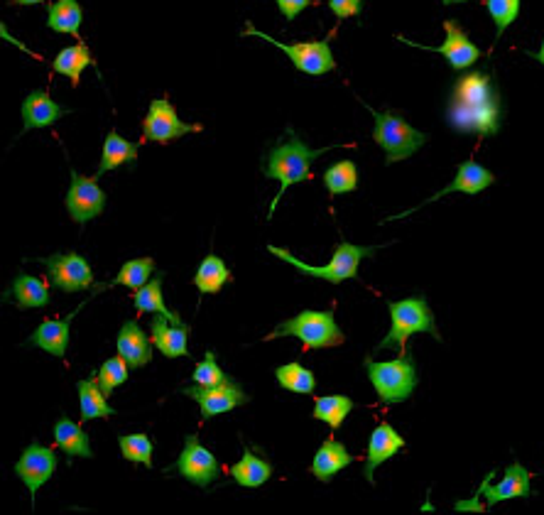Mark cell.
Returning a JSON list of instances; mask_svg holds the SVG:
<instances>
[{
	"label": "cell",
	"instance_id": "603a6c76",
	"mask_svg": "<svg viewBox=\"0 0 544 515\" xmlns=\"http://www.w3.org/2000/svg\"><path fill=\"white\" fill-rule=\"evenodd\" d=\"M116 346H118V354L123 356L125 361L130 363V368H143L148 366V363L152 361V349H150V341H148V334L140 329L138 322H125L121 327V332H118V339H116Z\"/></svg>",
	"mask_w": 544,
	"mask_h": 515
},
{
	"label": "cell",
	"instance_id": "ac0fdd59",
	"mask_svg": "<svg viewBox=\"0 0 544 515\" xmlns=\"http://www.w3.org/2000/svg\"><path fill=\"white\" fill-rule=\"evenodd\" d=\"M402 449H405V437L397 435L393 425L380 422L371 432V439H368L366 466H363V476H366L368 484H375V469L388 462V459H393L395 454H400Z\"/></svg>",
	"mask_w": 544,
	"mask_h": 515
},
{
	"label": "cell",
	"instance_id": "d4e9b609",
	"mask_svg": "<svg viewBox=\"0 0 544 515\" xmlns=\"http://www.w3.org/2000/svg\"><path fill=\"white\" fill-rule=\"evenodd\" d=\"M54 442H57V447L62 449V452H67L69 459L94 457L89 435L81 430V425H76V422L69 420V417H59V420L54 422Z\"/></svg>",
	"mask_w": 544,
	"mask_h": 515
},
{
	"label": "cell",
	"instance_id": "cb8c5ba5",
	"mask_svg": "<svg viewBox=\"0 0 544 515\" xmlns=\"http://www.w3.org/2000/svg\"><path fill=\"white\" fill-rule=\"evenodd\" d=\"M138 150H140L138 143H130L123 135H118L116 130H111V133L106 135V140H103L101 162L94 177H103L106 172L118 170V167L123 165H135V162H138Z\"/></svg>",
	"mask_w": 544,
	"mask_h": 515
},
{
	"label": "cell",
	"instance_id": "2e32d148",
	"mask_svg": "<svg viewBox=\"0 0 544 515\" xmlns=\"http://www.w3.org/2000/svg\"><path fill=\"white\" fill-rule=\"evenodd\" d=\"M57 464H59L57 452L50 447H42L40 442H30V447L23 452V457L18 459V464H15V474H18V479L23 481L27 489H30L32 503H35L37 491H40L42 486H45L54 476Z\"/></svg>",
	"mask_w": 544,
	"mask_h": 515
},
{
	"label": "cell",
	"instance_id": "9c48e42d",
	"mask_svg": "<svg viewBox=\"0 0 544 515\" xmlns=\"http://www.w3.org/2000/svg\"><path fill=\"white\" fill-rule=\"evenodd\" d=\"M260 37V40L270 42L277 50H282L290 57V62L295 64L297 72L307 74V77H324V74L334 72L336 59L334 52H331L329 40H314V42H295V45H287V42L275 40V37L265 35V32L255 30L253 23H246V30H243V37Z\"/></svg>",
	"mask_w": 544,
	"mask_h": 515
},
{
	"label": "cell",
	"instance_id": "277c9868",
	"mask_svg": "<svg viewBox=\"0 0 544 515\" xmlns=\"http://www.w3.org/2000/svg\"><path fill=\"white\" fill-rule=\"evenodd\" d=\"M366 371L371 378L375 393H378L383 405H400L412 398L420 376H417V363L407 351H400V356L393 361H373L366 356Z\"/></svg>",
	"mask_w": 544,
	"mask_h": 515
},
{
	"label": "cell",
	"instance_id": "d6986e66",
	"mask_svg": "<svg viewBox=\"0 0 544 515\" xmlns=\"http://www.w3.org/2000/svg\"><path fill=\"white\" fill-rule=\"evenodd\" d=\"M69 113H72V108L59 106V103L54 101L47 91L42 89L30 91L23 101V135L27 133V130L50 128L62 116H69Z\"/></svg>",
	"mask_w": 544,
	"mask_h": 515
},
{
	"label": "cell",
	"instance_id": "ee69618b",
	"mask_svg": "<svg viewBox=\"0 0 544 515\" xmlns=\"http://www.w3.org/2000/svg\"><path fill=\"white\" fill-rule=\"evenodd\" d=\"M50 3V0H10V5H40Z\"/></svg>",
	"mask_w": 544,
	"mask_h": 515
},
{
	"label": "cell",
	"instance_id": "7bdbcfd3",
	"mask_svg": "<svg viewBox=\"0 0 544 515\" xmlns=\"http://www.w3.org/2000/svg\"><path fill=\"white\" fill-rule=\"evenodd\" d=\"M527 57H532L535 59V62H540L542 67H544V40H542V47L537 52H527Z\"/></svg>",
	"mask_w": 544,
	"mask_h": 515
},
{
	"label": "cell",
	"instance_id": "5bb4252c",
	"mask_svg": "<svg viewBox=\"0 0 544 515\" xmlns=\"http://www.w3.org/2000/svg\"><path fill=\"white\" fill-rule=\"evenodd\" d=\"M69 175H72V187H69L64 204H67L69 219L84 226L103 214L106 192L99 187V177H84L76 170H69Z\"/></svg>",
	"mask_w": 544,
	"mask_h": 515
},
{
	"label": "cell",
	"instance_id": "7a4b0ae2",
	"mask_svg": "<svg viewBox=\"0 0 544 515\" xmlns=\"http://www.w3.org/2000/svg\"><path fill=\"white\" fill-rule=\"evenodd\" d=\"M287 135H290V138L277 143L275 148H270L268 155L263 157V165H260V170H263V175L268 177V180L280 182V192H277V197L272 199L268 219H272L282 194H285L292 184L309 180V167H312V162L336 148V145H329V148H319V150L309 148V145L304 143V140L299 138L292 128H287Z\"/></svg>",
	"mask_w": 544,
	"mask_h": 515
},
{
	"label": "cell",
	"instance_id": "ba28073f",
	"mask_svg": "<svg viewBox=\"0 0 544 515\" xmlns=\"http://www.w3.org/2000/svg\"><path fill=\"white\" fill-rule=\"evenodd\" d=\"M495 474H491L483 479L481 489L476 491V496L469 498V501H456V511H488V508L498 506L503 501H513V498H530L532 489L530 481L532 474L525 469L520 462H513L505 469L503 479L498 484H493Z\"/></svg>",
	"mask_w": 544,
	"mask_h": 515
},
{
	"label": "cell",
	"instance_id": "9a60e30c",
	"mask_svg": "<svg viewBox=\"0 0 544 515\" xmlns=\"http://www.w3.org/2000/svg\"><path fill=\"white\" fill-rule=\"evenodd\" d=\"M42 265L50 270V280L57 290L62 292H79L89 290L94 285V270H91L89 260L79 253H54L50 258H37Z\"/></svg>",
	"mask_w": 544,
	"mask_h": 515
},
{
	"label": "cell",
	"instance_id": "4dcf8cb0",
	"mask_svg": "<svg viewBox=\"0 0 544 515\" xmlns=\"http://www.w3.org/2000/svg\"><path fill=\"white\" fill-rule=\"evenodd\" d=\"M86 67H96V62L94 57H91V50L84 45V42H79V45H72V47H64V50L52 59V72L64 74V77L72 79V86H79L81 72H84Z\"/></svg>",
	"mask_w": 544,
	"mask_h": 515
},
{
	"label": "cell",
	"instance_id": "1f68e13d",
	"mask_svg": "<svg viewBox=\"0 0 544 515\" xmlns=\"http://www.w3.org/2000/svg\"><path fill=\"white\" fill-rule=\"evenodd\" d=\"M231 280V270L226 268V263L219 256H206L201 260L197 275H194V285H197L201 295H219L221 287L231 283Z\"/></svg>",
	"mask_w": 544,
	"mask_h": 515
},
{
	"label": "cell",
	"instance_id": "484cf974",
	"mask_svg": "<svg viewBox=\"0 0 544 515\" xmlns=\"http://www.w3.org/2000/svg\"><path fill=\"white\" fill-rule=\"evenodd\" d=\"M81 23H84V10H81L79 0H57V3L47 5V27L59 35H72L81 42Z\"/></svg>",
	"mask_w": 544,
	"mask_h": 515
},
{
	"label": "cell",
	"instance_id": "5b68a950",
	"mask_svg": "<svg viewBox=\"0 0 544 515\" xmlns=\"http://www.w3.org/2000/svg\"><path fill=\"white\" fill-rule=\"evenodd\" d=\"M282 336H295V339L302 341L304 351L331 349V346H341L346 341L344 332H341L334 319V309H324V312L304 309L297 317L277 324L275 332L265 336V341L282 339Z\"/></svg>",
	"mask_w": 544,
	"mask_h": 515
},
{
	"label": "cell",
	"instance_id": "ab89813d",
	"mask_svg": "<svg viewBox=\"0 0 544 515\" xmlns=\"http://www.w3.org/2000/svg\"><path fill=\"white\" fill-rule=\"evenodd\" d=\"M192 378H194V383H197V386L209 388V386H219V383L226 381L228 376L221 371L219 363H216L214 351H206L204 359L197 363V368H194Z\"/></svg>",
	"mask_w": 544,
	"mask_h": 515
},
{
	"label": "cell",
	"instance_id": "7c38bea8",
	"mask_svg": "<svg viewBox=\"0 0 544 515\" xmlns=\"http://www.w3.org/2000/svg\"><path fill=\"white\" fill-rule=\"evenodd\" d=\"M170 469L177 471L182 479H187L189 484L199 486V489H206L209 484H214L221 476V464L204 444L199 442L197 435L184 437V449L179 454V459L174 462Z\"/></svg>",
	"mask_w": 544,
	"mask_h": 515
},
{
	"label": "cell",
	"instance_id": "ffe728a7",
	"mask_svg": "<svg viewBox=\"0 0 544 515\" xmlns=\"http://www.w3.org/2000/svg\"><path fill=\"white\" fill-rule=\"evenodd\" d=\"M84 305L86 302H81V305L76 307L67 319H45V322H42L40 327L30 334V339H27L25 344L40 346V349L47 351V354L62 359V356L67 354L69 332H72V319L76 317V312H81V309H84Z\"/></svg>",
	"mask_w": 544,
	"mask_h": 515
},
{
	"label": "cell",
	"instance_id": "8fae6325",
	"mask_svg": "<svg viewBox=\"0 0 544 515\" xmlns=\"http://www.w3.org/2000/svg\"><path fill=\"white\" fill-rule=\"evenodd\" d=\"M201 130L204 126H199V123L179 121L177 108L172 106L170 99H155L150 101L148 116L143 121V143L150 140V143L167 145L189 133H201Z\"/></svg>",
	"mask_w": 544,
	"mask_h": 515
},
{
	"label": "cell",
	"instance_id": "836d02e7",
	"mask_svg": "<svg viewBox=\"0 0 544 515\" xmlns=\"http://www.w3.org/2000/svg\"><path fill=\"white\" fill-rule=\"evenodd\" d=\"M275 378L282 388L297 395H309L314 388H317V378H314V373L297 361L275 368Z\"/></svg>",
	"mask_w": 544,
	"mask_h": 515
},
{
	"label": "cell",
	"instance_id": "74e56055",
	"mask_svg": "<svg viewBox=\"0 0 544 515\" xmlns=\"http://www.w3.org/2000/svg\"><path fill=\"white\" fill-rule=\"evenodd\" d=\"M128 368H130V363L125 361L121 354L111 356L108 361H103V366L99 368V373H96V378H99V386H101L103 393L108 395V398H111L113 390L128 381Z\"/></svg>",
	"mask_w": 544,
	"mask_h": 515
},
{
	"label": "cell",
	"instance_id": "3957f363",
	"mask_svg": "<svg viewBox=\"0 0 544 515\" xmlns=\"http://www.w3.org/2000/svg\"><path fill=\"white\" fill-rule=\"evenodd\" d=\"M390 309V332L375 346V351L390 349L397 346V351H405V344L410 336L415 334H432L434 339L442 341V334L437 332V319H434L432 307H429L427 297L415 295L400 302H388Z\"/></svg>",
	"mask_w": 544,
	"mask_h": 515
},
{
	"label": "cell",
	"instance_id": "52a82bcc",
	"mask_svg": "<svg viewBox=\"0 0 544 515\" xmlns=\"http://www.w3.org/2000/svg\"><path fill=\"white\" fill-rule=\"evenodd\" d=\"M268 253H272L275 258L285 260V263H290L292 268L299 270L302 275H309V278H322L331 285H341L344 280L358 278V263H361L363 258H371L375 253V248L373 246H353V243L341 241L339 246H336L334 256H331V260L326 265L302 263V260L292 256L287 248L268 246Z\"/></svg>",
	"mask_w": 544,
	"mask_h": 515
},
{
	"label": "cell",
	"instance_id": "6da1fadb",
	"mask_svg": "<svg viewBox=\"0 0 544 515\" xmlns=\"http://www.w3.org/2000/svg\"><path fill=\"white\" fill-rule=\"evenodd\" d=\"M446 121L451 128L478 138L498 135L503 126V99L493 74L469 72L456 79L446 106Z\"/></svg>",
	"mask_w": 544,
	"mask_h": 515
},
{
	"label": "cell",
	"instance_id": "83f0119b",
	"mask_svg": "<svg viewBox=\"0 0 544 515\" xmlns=\"http://www.w3.org/2000/svg\"><path fill=\"white\" fill-rule=\"evenodd\" d=\"M79 390V403H81V422L99 420V417H111L116 415V410L108 405V395L103 393L99 386V378H84V381L76 383Z\"/></svg>",
	"mask_w": 544,
	"mask_h": 515
},
{
	"label": "cell",
	"instance_id": "d6a6232c",
	"mask_svg": "<svg viewBox=\"0 0 544 515\" xmlns=\"http://www.w3.org/2000/svg\"><path fill=\"white\" fill-rule=\"evenodd\" d=\"M353 408H356V403H353L348 395H341V393L322 395V398L314 400L312 417H314V420L326 422L331 430H339V427L344 425L346 417L351 415Z\"/></svg>",
	"mask_w": 544,
	"mask_h": 515
},
{
	"label": "cell",
	"instance_id": "7402d4cb",
	"mask_svg": "<svg viewBox=\"0 0 544 515\" xmlns=\"http://www.w3.org/2000/svg\"><path fill=\"white\" fill-rule=\"evenodd\" d=\"M353 454H348L344 442H336V439H324V444L319 447V452L312 459V474L314 479L329 484L334 481V476L339 471H344L348 464H353Z\"/></svg>",
	"mask_w": 544,
	"mask_h": 515
},
{
	"label": "cell",
	"instance_id": "b9f144b4",
	"mask_svg": "<svg viewBox=\"0 0 544 515\" xmlns=\"http://www.w3.org/2000/svg\"><path fill=\"white\" fill-rule=\"evenodd\" d=\"M275 3H277V8H280L282 18H285L287 23H292V20H295L304 8H309V5H312V0H275Z\"/></svg>",
	"mask_w": 544,
	"mask_h": 515
},
{
	"label": "cell",
	"instance_id": "8d00e7d4",
	"mask_svg": "<svg viewBox=\"0 0 544 515\" xmlns=\"http://www.w3.org/2000/svg\"><path fill=\"white\" fill-rule=\"evenodd\" d=\"M520 3L522 0H483L488 15H491V20L495 23V42H498L500 37H503V32L518 20Z\"/></svg>",
	"mask_w": 544,
	"mask_h": 515
},
{
	"label": "cell",
	"instance_id": "4316f807",
	"mask_svg": "<svg viewBox=\"0 0 544 515\" xmlns=\"http://www.w3.org/2000/svg\"><path fill=\"white\" fill-rule=\"evenodd\" d=\"M162 280H165V273H160V270H157V275L150 280V283H145L143 287H140V290L133 292V305L140 314H145V312L162 314V317H167L174 324H184L182 317H179L177 312H172V309H167L165 300H162Z\"/></svg>",
	"mask_w": 544,
	"mask_h": 515
},
{
	"label": "cell",
	"instance_id": "f6af8a7d",
	"mask_svg": "<svg viewBox=\"0 0 544 515\" xmlns=\"http://www.w3.org/2000/svg\"><path fill=\"white\" fill-rule=\"evenodd\" d=\"M444 5H454V3H469V0H442Z\"/></svg>",
	"mask_w": 544,
	"mask_h": 515
},
{
	"label": "cell",
	"instance_id": "f1b7e54d",
	"mask_svg": "<svg viewBox=\"0 0 544 515\" xmlns=\"http://www.w3.org/2000/svg\"><path fill=\"white\" fill-rule=\"evenodd\" d=\"M10 295H13L15 305L20 309H35V307H47L50 305V287L42 278L35 275L20 273L18 278L10 285Z\"/></svg>",
	"mask_w": 544,
	"mask_h": 515
},
{
	"label": "cell",
	"instance_id": "8992f818",
	"mask_svg": "<svg viewBox=\"0 0 544 515\" xmlns=\"http://www.w3.org/2000/svg\"><path fill=\"white\" fill-rule=\"evenodd\" d=\"M363 106H366L368 111H371V116L375 118L373 140L378 148H383L385 165H395V162L407 160V157L415 155L429 140L427 133L412 128L397 111H375L368 103H363Z\"/></svg>",
	"mask_w": 544,
	"mask_h": 515
},
{
	"label": "cell",
	"instance_id": "44dd1931",
	"mask_svg": "<svg viewBox=\"0 0 544 515\" xmlns=\"http://www.w3.org/2000/svg\"><path fill=\"white\" fill-rule=\"evenodd\" d=\"M192 329L189 324H174L162 314H155L150 322V336L152 344L157 346V351L167 356V359H182V356H189L187 341Z\"/></svg>",
	"mask_w": 544,
	"mask_h": 515
},
{
	"label": "cell",
	"instance_id": "f546056e",
	"mask_svg": "<svg viewBox=\"0 0 544 515\" xmlns=\"http://www.w3.org/2000/svg\"><path fill=\"white\" fill-rule=\"evenodd\" d=\"M231 476L243 489H258L272 476V464L268 459L255 457L253 449H243L241 462L231 466Z\"/></svg>",
	"mask_w": 544,
	"mask_h": 515
},
{
	"label": "cell",
	"instance_id": "30bf717a",
	"mask_svg": "<svg viewBox=\"0 0 544 515\" xmlns=\"http://www.w3.org/2000/svg\"><path fill=\"white\" fill-rule=\"evenodd\" d=\"M444 32H446V40L439 47L420 45V42H412L402 35H397V42H402V45L407 47H417V50H424V52L442 54L454 72H466V69H471L473 64L481 59V50L473 45L469 32L456 23V20H444Z\"/></svg>",
	"mask_w": 544,
	"mask_h": 515
},
{
	"label": "cell",
	"instance_id": "d590c367",
	"mask_svg": "<svg viewBox=\"0 0 544 515\" xmlns=\"http://www.w3.org/2000/svg\"><path fill=\"white\" fill-rule=\"evenodd\" d=\"M324 184L329 189V194L339 197V194L356 192L358 187V167L353 160H341L336 165H331L324 172Z\"/></svg>",
	"mask_w": 544,
	"mask_h": 515
},
{
	"label": "cell",
	"instance_id": "4fadbf2b",
	"mask_svg": "<svg viewBox=\"0 0 544 515\" xmlns=\"http://www.w3.org/2000/svg\"><path fill=\"white\" fill-rule=\"evenodd\" d=\"M184 395H189L192 400H197L201 408V417L204 420H211V417L223 415V412H231L241 405L250 403V395L243 390V386L238 381H233L231 376L226 381L219 383V386H187L182 388Z\"/></svg>",
	"mask_w": 544,
	"mask_h": 515
},
{
	"label": "cell",
	"instance_id": "e0dca14e",
	"mask_svg": "<svg viewBox=\"0 0 544 515\" xmlns=\"http://www.w3.org/2000/svg\"><path fill=\"white\" fill-rule=\"evenodd\" d=\"M491 184H495V175H493L491 170H486V167H483V165H478L476 160H466V162H461L459 167H456L454 182L446 184L444 189H439V192L432 194V197H429V199H424V202L420 206H415V209H407V211H402V214L390 216V219H385V221L405 219V216L415 214V211L422 209V206L437 202V199H442V197H446V194H451V192L471 194V197H473V194H481L483 189H488V187H491Z\"/></svg>",
	"mask_w": 544,
	"mask_h": 515
},
{
	"label": "cell",
	"instance_id": "60d3db41",
	"mask_svg": "<svg viewBox=\"0 0 544 515\" xmlns=\"http://www.w3.org/2000/svg\"><path fill=\"white\" fill-rule=\"evenodd\" d=\"M329 8L339 20L356 18L363 10V0H329Z\"/></svg>",
	"mask_w": 544,
	"mask_h": 515
},
{
	"label": "cell",
	"instance_id": "f35d334b",
	"mask_svg": "<svg viewBox=\"0 0 544 515\" xmlns=\"http://www.w3.org/2000/svg\"><path fill=\"white\" fill-rule=\"evenodd\" d=\"M118 444H121L123 459L152 469V449L155 447H152V439L148 435H121Z\"/></svg>",
	"mask_w": 544,
	"mask_h": 515
},
{
	"label": "cell",
	"instance_id": "e575fe53",
	"mask_svg": "<svg viewBox=\"0 0 544 515\" xmlns=\"http://www.w3.org/2000/svg\"><path fill=\"white\" fill-rule=\"evenodd\" d=\"M152 273H157L155 268V260L152 258H133L128 260V263H123V268L118 270L116 278L108 283V287H128V290H140L145 283H150Z\"/></svg>",
	"mask_w": 544,
	"mask_h": 515
}]
</instances>
